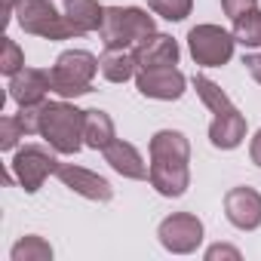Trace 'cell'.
<instances>
[{"mask_svg":"<svg viewBox=\"0 0 261 261\" xmlns=\"http://www.w3.org/2000/svg\"><path fill=\"white\" fill-rule=\"evenodd\" d=\"M151 151V185L157 188V194L163 197H181L191 185V145L185 139V133L178 129H163L157 133L148 145Z\"/></svg>","mask_w":261,"mask_h":261,"instance_id":"1","label":"cell"},{"mask_svg":"<svg viewBox=\"0 0 261 261\" xmlns=\"http://www.w3.org/2000/svg\"><path fill=\"white\" fill-rule=\"evenodd\" d=\"M194 89L203 98V105L212 111V126H209V142L221 151H233L243 139H246V117L233 108V101L221 92L218 83H212L209 77L197 74L194 77Z\"/></svg>","mask_w":261,"mask_h":261,"instance_id":"2","label":"cell"},{"mask_svg":"<svg viewBox=\"0 0 261 261\" xmlns=\"http://www.w3.org/2000/svg\"><path fill=\"white\" fill-rule=\"evenodd\" d=\"M86 111L68 105V101H43L40 108V136L56 148L59 154H77L83 142Z\"/></svg>","mask_w":261,"mask_h":261,"instance_id":"3","label":"cell"},{"mask_svg":"<svg viewBox=\"0 0 261 261\" xmlns=\"http://www.w3.org/2000/svg\"><path fill=\"white\" fill-rule=\"evenodd\" d=\"M148 34H154V16L139 7H108L98 28L105 49H129L142 43Z\"/></svg>","mask_w":261,"mask_h":261,"instance_id":"4","label":"cell"},{"mask_svg":"<svg viewBox=\"0 0 261 261\" xmlns=\"http://www.w3.org/2000/svg\"><path fill=\"white\" fill-rule=\"evenodd\" d=\"M98 71V59L86 49H68L56 59L49 77H53V92L62 98H77L92 89V77Z\"/></svg>","mask_w":261,"mask_h":261,"instance_id":"5","label":"cell"},{"mask_svg":"<svg viewBox=\"0 0 261 261\" xmlns=\"http://www.w3.org/2000/svg\"><path fill=\"white\" fill-rule=\"evenodd\" d=\"M19 25L22 31L28 34H37V37H46V40H68V37H77L74 28L68 25V19L49 4V0H22L19 10Z\"/></svg>","mask_w":261,"mask_h":261,"instance_id":"6","label":"cell"},{"mask_svg":"<svg viewBox=\"0 0 261 261\" xmlns=\"http://www.w3.org/2000/svg\"><path fill=\"white\" fill-rule=\"evenodd\" d=\"M233 34H227L218 25H197L188 31V49L197 65L203 68H221L233 56Z\"/></svg>","mask_w":261,"mask_h":261,"instance_id":"7","label":"cell"},{"mask_svg":"<svg viewBox=\"0 0 261 261\" xmlns=\"http://www.w3.org/2000/svg\"><path fill=\"white\" fill-rule=\"evenodd\" d=\"M56 169H59V160L46 148H40V145H25L13 157V175L19 178V185L25 188V194H37L43 188V181Z\"/></svg>","mask_w":261,"mask_h":261,"instance_id":"8","label":"cell"},{"mask_svg":"<svg viewBox=\"0 0 261 261\" xmlns=\"http://www.w3.org/2000/svg\"><path fill=\"white\" fill-rule=\"evenodd\" d=\"M157 237H160L163 249H169L175 255H188L203 243V221L191 212H175L160 221Z\"/></svg>","mask_w":261,"mask_h":261,"instance_id":"9","label":"cell"},{"mask_svg":"<svg viewBox=\"0 0 261 261\" xmlns=\"http://www.w3.org/2000/svg\"><path fill=\"white\" fill-rule=\"evenodd\" d=\"M185 74L172 65V68H151V71H139L136 86L145 98H157V101H175L185 95Z\"/></svg>","mask_w":261,"mask_h":261,"instance_id":"10","label":"cell"},{"mask_svg":"<svg viewBox=\"0 0 261 261\" xmlns=\"http://www.w3.org/2000/svg\"><path fill=\"white\" fill-rule=\"evenodd\" d=\"M224 215L240 230H255L261 224V194L255 188H230L224 194Z\"/></svg>","mask_w":261,"mask_h":261,"instance_id":"11","label":"cell"},{"mask_svg":"<svg viewBox=\"0 0 261 261\" xmlns=\"http://www.w3.org/2000/svg\"><path fill=\"white\" fill-rule=\"evenodd\" d=\"M56 175H59V181H62L65 188H71L74 194H80V197H86V200L108 203V200L114 197L111 181H108V178H101V175H95V172H89V169H83V166H74V163H59Z\"/></svg>","mask_w":261,"mask_h":261,"instance_id":"12","label":"cell"},{"mask_svg":"<svg viewBox=\"0 0 261 261\" xmlns=\"http://www.w3.org/2000/svg\"><path fill=\"white\" fill-rule=\"evenodd\" d=\"M136 65L139 71H151V68H172L178 65V43L169 34H148L142 43L133 46Z\"/></svg>","mask_w":261,"mask_h":261,"instance_id":"13","label":"cell"},{"mask_svg":"<svg viewBox=\"0 0 261 261\" xmlns=\"http://www.w3.org/2000/svg\"><path fill=\"white\" fill-rule=\"evenodd\" d=\"M49 89H53V77L49 71H40V68H22L19 74L10 77V98L19 101L22 108L46 101Z\"/></svg>","mask_w":261,"mask_h":261,"instance_id":"14","label":"cell"},{"mask_svg":"<svg viewBox=\"0 0 261 261\" xmlns=\"http://www.w3.org/2000/svg\"><path fill=\"white\" fill-rule=\"evenodd\" d=\"M105 160L111 163L114 172H120L123 178H148L151 169L145 166L142 154L136 151V145H129L123 139H114L108 148H105Z\"/></svg>","mask_w":261,"mask_h":261,"instance_id":"15","label":"cell"},{"mask_svg":"<svg viewBox=\"0 0 261 261\" xmlns=\"http://www.w3.org/2000/svg\"><path fill=\"white\" fill-rule=\"evenodd\" d=\"M65 19L74 28V34L80 37V34H89V31H98L101 28L105 10L98 7V0H68Z\"/></svg>","mask_w":261,"mask_h":261,"instance_id":"16","label":"cell"},{"mask_svg":"<svg viewBox=\"0 0 261 261\" xmlns=\"http://www.w3.org/2000/svg\"><path fill=\"white\" fill-rule=\"evenodd\" d=\"M83 142H86V148H95V151H105V148L114 142V120H111V114H105V111H98V108L86 111Z\"/></svg>","mask_w":261,"mask_h":261,"instance_id":"17","label":"cell"},{"mask_svg":"<svg viewBox=\"0 0 261 261\" xmlns=\"http://www.w3.org/2000/svg\"><path fill=\"white\" fill-rule=\"evenodd\" d=\"M136 56L126 53V49H105L98 59V71L105 74V80L111 83H126L129 77L136 74Z\"/></svg>","mask_w":261,"mask_h":261,"instance_id":"18","label":"cell"},{"mask_svg":"<svg viewBox=\"0 0 261 261\" xmlns=\"http://www.w3.org/2000/svg\"><path fill=\"white\" fill-rule=\"evenodd\" d=\"M233 40L249 46V49L261 46V10L258 7L243 13L240 19H233Z\"/></svg>","mask_w":261,"mask_h":261,"instance_id":"19","label":"cell"},{"mask_svg":"<svg viewBox=\"0 0 261 261\" xmlns=\"http://www.w3.org/2000/svg\"><path fill=\"white\" fill-rule=\"evenodd\" d=\"M53 258V246L43 237H22L13 246V261H49Z\"/></svg>","mask_w":261,"mask_h":261,"instance_id":"20","label":"cell"},{"mask_svg":"<svg viewBox=\"0 0 261 261\" xmlns=\"http://www.w3.org/2000/svg\"><path fill=\"white\" fill-rule=\"evenodd\" d=\"M22 68H25V53L19 49V43L13 37H4L0 40V71H4L7 77H13Z\"/></svg>","mask_w":261,"mask_h":261,"instance_id":"21","label":"cell"},{"mask_svg":"<svg viewBox=\"0 0 261 261\" xmlns=\"http://www.w3.org/2000/svg\"><path fill=\"white\" fill-rule=\"evenodd\" d=\"M148 7H151L157 16L169 19V22H181V19L191 16L194 0H148Z\"/></svg>","mask_w":261,"mask_h":261,"instance_id":"22","label":"cell"},{"mask_svg":"<svg viewBox=\"0 0 261 261\" xmlns=\"http://www.w3.org/2000/svg\"><path fill=\"white\" fill-rule=\"evenodd\" d=\"M22 136H28V133L19 117H0V151H13Z\"/></svg>","mask_w":261,"mask_h":261,"instance_id":"23","label":"cell"},{"mask_svg":"<svg viewBox=\"0 0 261 261\" xmlns=\"http://www.w3.org/2000/svg\"><path fill=\"white\" fill-rule=\"evenodd\" d=\"M258 7V0H221V10H224V16H230V19H240L243 13H249V10H255Z\"/></svg>","mask_w":261,"mask_h":261,"instance_id":"24","label":"cell"},{"mask_svg":"<svg viewBox=\"0 0 261 261\" xmlns=\"http://www.w3.org/2000/svg\"><path fill=\"white\" fill-rule=\"evenodd\" d=\"M206 258H209V261H215V258H233V261H237V258H240V252H237V249H230V246H212V249L206 252Z\"/></svg>","mask_w":261,"mask_h":261,"instance_id":"25","label":"cell"},{"mask_svg":"<svg viewBox=\"0 0 261 261\" xmlns=\"http://www.w3.org/2000/svg\"><path fill=\"white\" fill-rule=\"evenodd\" d=\"M243 65H246V71L261 83V53H252V56H246L243 59Z\"/></svg>","mask_w":261,"mask_h":261,"instance_id":"26","label":"cell"},{"mask_svg":"<svg viewBox=\"0 0 261 261\" xmlns=\"http://www.w3.org/2000/svg\"><path fill=\"white\" fill-rule=\"evenodd\" d=\"M249 157H252L255 166H261V129L255 133V139H252V145H249Z\"/></svg>","mask_w":261,"mask_h":261,"instance_id":"27","label":"cell"},{"mask_svg":"<svg viewBox=\"0 0 261 261\" xmlns=\"http://www.w3.org/2000/svg\"><path fill=\"white\" fill-rule=\"evenodd\" d=\"M0 4H4V25H7V22H10V16H13V10H19L22 0H0Z\"/></svg>","mask_w":261,"mask_h":261,"instance_id":"28","label":"cell"}]
</instances>
